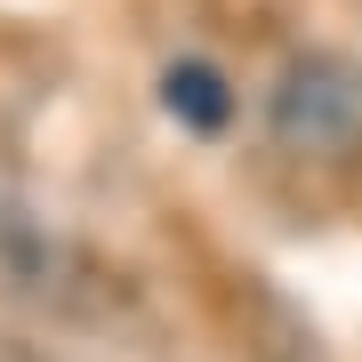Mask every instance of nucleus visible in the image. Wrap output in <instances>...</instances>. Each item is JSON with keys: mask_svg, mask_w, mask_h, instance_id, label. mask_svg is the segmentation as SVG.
I'll list each match as a JSON object with an SVG mask.
<instances>
[{"mask_svg": "<svg viewBox=\"0 0 362 362\" xmlns=\"http://www.w3.org/2000/svg\"><path fill=\"white\" fill-rule=\"evenodd\" d=\"M266 129L298 161H346L362 145V65L330 49L290 57L266 89Z\"/></svg>", "mask_w": 362, "mask_h": 362, "instance_id": "f257e3e1", "label": "nucleus"}, {"mask_svg": "<svg viewBox=\"0 0 362 362\" xmlns=\"http://www.w3.org/2000/svg\"><path fill=\"white\" fill-rule=\"evenodd\" d=\"M161 105L185 121V129H202V137H218L226 121H233V89H226V73L202 65V57H177V65L161 73Z\"/></svg>", "mask_w": 362, "mask_h": 362, "instance_id": "f03ea898", "label": "nucleus"}]
</instances>
